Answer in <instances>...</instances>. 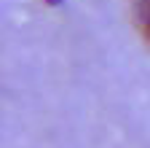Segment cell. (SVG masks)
I'll list each match as a JSON object with an SVG mask.
<instances>
[{
  "instance_id": "obj_1",
  "label": "cell",
  "mask_w": 150,
  "mask_h": 148,
  "mask_svg": "<svg viewBox=\"0 0 150 148\" xmlns=\"http://www.w3.org/2000/svg\"><path fill=\"white\" fill-rule=\"evenodd\" d=\"M134 14H137V22L145 32V38L150 41V0H134Z\"/></svg>"
}]
</instances>
